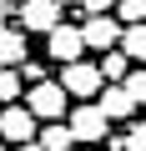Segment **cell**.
I'll use <instances>...</instances> for the list:
<instances>
[{"label":"cell","instance_id":"1","mask_svg":"<svg viewBox=\"0 0 146 151\" xmlns=\"http://www.w3.org/2000/svg\"><path fill=\"white\" fill-rule=\"evenodd\" d=\"M60 86L70 91V101H96L101 91H106V70H101V60H70V65H60Z\"/></svg>","mask_w":146,"mask_h":151},{"label":"cell","instance_id":"2","mask_svg":"<svg viewBox=\"0 0 146 151\" xmlns=\"http://www.w3.org/2000/svg\"><path fill=\"white\" fill-rule=\"evenodd\" d=\"M25 106H30L40 121H65V116H70V91H65L60 81H35V86L25 91Z\"/></svg>","mask_w":146,"mask_h":151},{"label":"cell","instance_id":"3","mask_svg":"<svg viewBox=\"0 0 146 151\" xmlns=\"http://www.w3.org/2000/svg\"><path fill=\"white\" fill-rule=\"evenodd\" d=\"M65 121H70V131H76V141H106L111 136V116L101 111V101H76Z\"/></svg>","mask_w":146,"mask_h":151},{"label":"cell","instance_id":"4","mask_svg":"<svg viewBox=\"0 0 146 151\" xmlns=\"http://www.w3.org/2000/svg\"><path fill=\"white\" fill-rule=\"evenodd\" d=\"M40 136V116L30 111V106H0V141H10V146H20V141H35Z\"/></svg>","mask_w":146,"mask_h":151},{"label":"cell","instance_id":"5","mask_svg":"<svg viewBox=\"0 0 146 151\" xmlns=\"http://www.w3.org/2000/svg\"><path fill=\"white\" fill-rule=\"evenodd\" d=\"M81 35H86V50H116L121 35H126V20L111 15V10H101V15H86Z\"/></svg>","mask_w":146,"mask_h":151},{"label":"cell","instance_id":"6","mask_svg":"<svg viewBox=\"0 0 146 151\" xmlns=\"http://www.w3.org/2000/svg\"><path fill=\"white\" fill-rule=\"evenodd\" d=\"M45 55L55 60V65H70V60H81L86 55V35H81V25H55L50 35H45Z\"/></svg>","mask_w":146,"mask_h":151},{"label":"cell","instance_id":"7","mask_svg":"<svg viewBox=\"0 0 146 151\" xmlns=\"http://www.w3.org/2000/svg\"><path fill=\"white\" fill-rule=\"evenodd\" d=\"M60 25V0H20V30L30 35H50Z\"/></svg>","mask_w":146,"mask_h":151},{"label":"cell","instance_id":"8","mask_svg":"<svg viewBox=\"0 0 146 151\" xmlns=\"http://www.w3.org/2000/svg\"><path fill=\"white\" fill-rule=\"evenodd\" d=\"M96 101H101V111H106L111 121H126V116H136V96L126 91V81H106V91H101Z\"/></svg>","mask_w":146,"mask_h":151},{"label":"cell","instance_id":"9","mask_svg":"<svg viewBox=\"0 0 146 151\" xmlns=\"http://www.w3.org/2000/svg\"><path fill=\"white\" fill-rule=\"evenodd\" d=\"M25 50H30V45H25V30H20V25H0V65H15V70H20V65L30 60Z\"/></svg>","mask_w":146,"mask_h":151},{"label":"cell","instance_id":"10","mask_svg":"<svg viewBox=\"0 0 146 151\" xmlns=\"http://www.w3.org/2000/svg\"><path fill=\"white\" fill-rule=\"evenodd\" d=\"M40 146H45V151H70V146H76L70 121H45V126H40Z\"/></svg>","mask_w":146,"mask_h":151},{"label":"cell","instance_id":"11","mask_svg":"<svg viewBox=\"0 0 146 151\" xmlns=\"http://www.w3.org/2000/svg\"><path fill=\"white\" fill-rule=\"evenodd\" d=\"M131 65H136V60H131L121 45H116V50H101V70H106V81H126Z\"/></svg>","mask_w":146,"mask_h":151},{"label":"cell","instance_id":"12","mask_svg":"<svg viewBox=\"0 0 146 151\" xmlns=\"http://www.w3.org/2000/svg\"><path fill=\"white\" fill-rule=\"evenodd\" d=\"M121 50H126L136 65H146V25H126V35H121Z\"/></svg>","mask_w":146,"mask_h":151},{"label":"cell","instance_id":"13","mask_svg":"<svg viewBox=\"0 0 146 151\" xmlns=\"http://www.w3.org/2000/svg\"><path fill=\"white\" fill-rule=\"evenodd\" d=\"M15 101H20V70L0 65V106H15Z\"/></svg>","mask_w":146,"mask_h":151},{"label":"cell","instance_id":"14","mask_svg":"<svg viewBox=\"0 0 146 151\" xmlns=\"http://www.w3.org/2000/svg\"><path fill=\"white\" fill-rule=\"evenodd\" d=\"M116 15H121L126 25H146V0H121Z\"/></svg>","mask_w":146,"mask_h":151},{"label":"cell","instance_id":"15","mask_svg":"<svg viewBox=\"0 0 146 151\" xmlns=\"http://www.w3.org/2000/svg\"><path fill=\"white\" fill-rule=\"evenodd\" d=\"M126 91L136 96V106H146V65H136V70L126 76Z\"/></svg>","mask_w":146,"mask_h":151},{"label":"cell","instance_id":"16","mask_svg":"<svg viewBox=\"0 0 146 151\" xmlns=\"http://www.w3.org/2000/svg\"><path fill=\"white\" fill-rule=\"evenodd\" d=\"M126 151H146V121H131V131H126Z\"/></svg>","mask_w":146,"mask_h":151},{"label":"cell","instance_id":"17","mask_svg":"<svg viewBox=\"0 0 146 151\" xmlns=\"http://www.w3.org/2000/svg\"><path fill=\"white\" fill-rule=\"evenodd\" d=\"M76 5H81L86 15H101V10H116V5H121V0H76Z\"/></svg>","mask_w":146,"mask_h":151},{"label":"cell","instance_id":"18","mask_svg":"<svg viewBox=\"0 0 146 151\" xmlns=\"http://www.w3.org/2000/svg\"><path fill=\"white\" fill-rule=\"evenodd\" d=\"M15 151H45V146H40V136H35V141H20Z\"/></svg>","mask_w":146,"mask_h":151},{"label":"cell","instance_id":"19","mask_svg":"<svg viewBox=\"0 0 146 151\" xmlns=\"http://www.w3.org/2000/svg\"><path fill=\"white\" fill-rule=\"evenodd\" d=\"M0 151H15V146H10V141H0Z\"/></svg>","mask_w":146,"mask_h":151},{"label":"cell","instance_id":"20","mask_svg":"<svg viewBox=\"0 0 146 151\" xmlns=\"http://www.w3.org/2000/svg\"><path fill=\"white\" fill-rule=\"evenodd\" d=\"M0 25H5V5H0Z\"/></svg>","mask_w":146,"mask_h":151}]
</instances>
